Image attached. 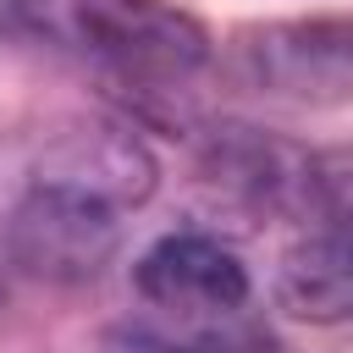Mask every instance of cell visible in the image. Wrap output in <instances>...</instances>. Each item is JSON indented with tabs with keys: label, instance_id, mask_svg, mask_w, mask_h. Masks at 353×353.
Returning a JSON list of instances; mask_svg holds the SVG:
<instances>
[{
	"label": "cell",
	"instance_id": "obj_1",
	"mask_svg": "<svg viewBox=\"0 0 353 353\" xmlns=\"http://www.w3.org/2000/svg\"><path fill=\"white\" fill-rule=\"evenodd\" d=\"M11 11L33 39L138 83L188 77L210 55L204 28L165 0H11Z\"/></svg>",
	"mask_w": 353,
	"mask_h": 353
},
{
	"label": "cell",
	"instance_id": "obj_2",
	"mask_svg": "<svg viewBox=\"0 0 353 353\" xmlns=\"http://www.w3.org/2000/svg\"><path fill=\"white\" fill-rule=\"evenodd\" d=\"M6 243H11V259L28 276L72 287V281H94L116 259L121 226H116V210L83 199V193L33 182L28 199L11 210Z\"/></svg>",
	"mask_w": 353,
	"mask_h": 353
},
{
	"label": "cell",
	"instance_id": "obj_3",
	"mask_svg": "<svg viewBox=\"0 0 353 353\" xmlns=\"http://www.w3.org/2000/svg\"><path fill=\"white\" fill-rule=\"evenodd\" d=\"M138 292L176 320H226L248 298L237 254L204 232H171L138 259Z\"/></svg>",
	"mask_w": 353,
	"mask_h": 353
},
{
	"label": "cell",
	"instance_id": "obj_4",
	"mask_svg": "<svg viewBox=\"0 0 353 353\" xmlns=\"http://www.w3.org/2000/svg\"><path fill=\"white\" fill-rule=\"evenodd\" d=\"M33 182L44 188H66V193H83L105 210H132L154 193V154L127 132V127H72L61 132L39 165H33Z\"/></svg>",
	"mask_w": 353,
	"mask_h": 353
},
{
	"label": "cell",
	"instance_id": "obj_5",
	"mask_svg": "<svg viewBox=\"0 0 353 353\" xmlns=\"http://www.w3.org/2000/svg\"><path fill=\"white\" fill-rule=\"evenodd\" d=\"M276 303L309 325L353 320V232L331 226L287 248L276 265Z\"/></svg>",
	"mask_w": 353,
	"mask_h": 353
},
{
	"label": "cell",
	"instance_id": "obj_6",
	"mask_svg": "<svg viewBox=\"0 0 353 353\" xmlns=\"http://www.w3.org/2000/svg\"><path fill=\"white\" fill-rule=\"evenodd\" d=\"M259 77L281 83L287 94H309L342 72H353V28H281L254 44Z\"/></svg>",
	"mask_w": 353,
	"mask_h": 353
},
{
	"label": "cell",
	"instance_id": "obj_7",
	"mask_svg": "<svg viewBox=\"0 0 353 353\" xmlns=\"http://www.w3.org/2000/svg\"><path fill=\"white\" fill-rule=\"evenodd\" d=\"M303 204L331 215L336 232H353V154H320L303 171Z\"/></svg>",
	"mask_w": 353,
	"mask_h": 353
}]
</instances>
